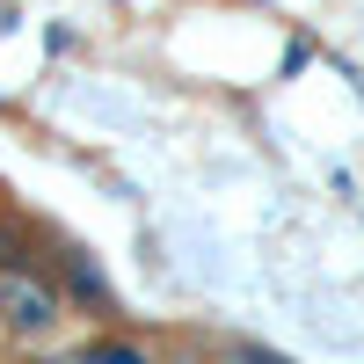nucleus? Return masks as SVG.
Here are the masks:
<instances>
[{"instance_id":"nucleus-1","label":"nucleus","mask_w":364,"mask_h":364,"mask_svg":"<svg viewBox=\"0 0 364 364\" xmlns=\"http://www.w3.org/2000/svg\"><path fill=\"white\" fill-rule=\"evenodd\" d=\"M0 321H8L15 336H51L58 328V291L29 262H0Z\"/></svg>"},{"instance_id":"nucleus-2","label":"nucleus","mask_w":364,"mask_h":364,"mask_svg":"<svg viewBox=\"0 0 364 364\" xmlns=\"http://www.w3.org/2000/svg\"><path fill=\"white\" fill-rule=\"evenodd\" d=\"M58 262H66V291H73V299H87V306H109V284H102V269L87 262L80 248H66Z\"/></svg>"},{"instance_id":"nucleus-3","label":"nucleus","mask_w":364,"mask_h":364,"mask_svg":"<svg viewBox=\"0 0 364 364\" xmlns=\"http://www.w3.org/2000/svg\"><path fill=\"white\" fill-rule=\"evenodd\" d=\"M80 364H146V357H139L132 343H102V350H87Z\"/></svg>"},{"instance_id":"nucleus-4","label":"nucleus","mask_w":364,"mask_h":364,"mask_svg":"<svg viewBox=\"0 0 364 364\" xmlns=\"http://www.w3.org/2000/svg\"><path fill=\"white\" fill-rule=\"evenodd\" d=\"M233 364H284L277 350H233Z\"/></svg>"}]
</instances>
